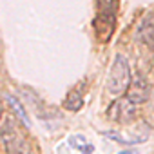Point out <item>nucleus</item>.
Instances as JSON below:
<instances>
[{
	"mask_svg": "<svg viewBox=\"0 0 154 154\" xmlns=\"http://www.w3.org/2000/svg\"><path fill=\"white\" fill-rule=\"evenodd\" d=\"M131 82H132V76H131V67H129L127 58L123 54H116L114 62L111 65V71H109L107 91L112 96H120L129 91Z\"/></svg>",
	"mask_w": 154,
	"mask_h": 154,
	"instance_id": "1",
	"label": "nucleus"
},
{
	"mask_svg": "<svg viewBox=\"0 0 154 154\" xmlns=\"http://www.w3.org/2000/svg\"><path fill=\"white\" fill-rule=\"evenodd\" d=\"M82 105H84V85H78L69 91V94L63 102V107L69 111H80Z\"/></svg>",
	"mask_w": 154,
	"mask_h": 154,
	"instance_id": "7",
	"label": "nucleus"
},
{
	"mask_svg": "<svg viewBox=\"0 0 154 154\" xmlns=\"http://www.w3.org/2000/svg\"><path fill=\"white\" fill-rule=\"evenodd\" d=\"M71 143L78 147L82 154H93V152H94V147H93V145H91V143L84 138V136H80V138H78V136H72Z\"/></svg>",
	"mask_w": 154,
	"mask_h": 154,
	"instance_id": "9",
	"label": "nucleus"
},
{
	"mask_svg": "<svg viewBox=\"0 0 154 154\" xmlns=\"http://www.w3.org/2000/svg\"><path fill=\"white\" fill-rule=\"evenodd\" d=\"M136 105L132 102H129L127 98H122V100H116L111 109H109V118L118 122V123H129L136 118Z\"/></svg>",
	"mask_w": 154,
	"mask_h": 154,
	"instance_id": "4",
	"label": "nucleus"
},
{
	"mask_svg": "<svg viewBox=\"0 0 154 154\" xmlns=\"http://www.w3.org/2000/svg\"><path fill=\"white\" fill-rule=\"evenodd\" d=\"M2 140L6 143L8 154H29V145H27L26 138L20 134V131L11 122L2 131Z\"/></svg>",
	"mask_w": 154,
	"mask_h": 154,
	"instance_id": "3",
	"label": "nucleus"
},
{
	"mask_svg": "<svg viewBox=\"0 0 154 154\" xmlns=\"http://www.w3.org/2000/svg\"><path fill=\"white\" fill-rule=\"evenodd\" d=\"M6 98H8V102H9L11 109H13V111H15V112L18 114V118L22 120V123H24L26 127H29V125H31V122H29V116H27V112H26L24 105H22V103H20V102H18V100L15 98V96H11V94H8Z\"/></svg>",
	"mask_w": 154,
	"mask_h": 154,
	"instance_id": "8",
	"label": "nucleus"
},
{
	"mask_svg": "<svg viewBox=\"0 0 154 154\" xmlns=\"http://www.w3.org/2000/svg\"><path fill=\"white\" fill-rule=\"evenodd\" d=\"M118 0H98V15L94 20V29L100 40H107L114 29Z\"/></svg>",
	"mask_w": 154,
	"mask_h": 154,
	"instance_id": "2",
	"label": "nucleus"
},
{
	"mask_svg": "<svg viewBox=\"0 0 154 154\" xmlns=\"http://www.w3.org/2000/svg\"><path fill=\"white\" fill-rule=\"evenodd\" d=\"M150 96V87L147 84V80L143 76H134L132 82H131V87L127 91V100L132 102L134 105H140V103H145Z\"/></svg>",
	"mask_w": 154,
	"mask_h": 154,
	"instance_id": "5",
	"label": "nucleus"
},
{
	"mask_svg": "<svg viewBox=\"0 0 154 154\" xmlns=\"http://www.w3.org/2000/svg\"><path fill=\"white\" fill-rule=\"evenodd\" d=\"M2 116H4V107H2V103H0V122H2Z\"/></svg>",
	"mask_w": 154,
	"mask_h": 154,
	"instance_id": "10",
	"label": "nucleus"
},
{
	"mask_svg": "<svg viewBox=\"0 0 154 154\" xmlns=\"http://www.w3.org/2000/svg\"><path fill=\"white\" fill-rule=\"evenodd\" d=\"M138 38L150 49H154V13L143 17L138 26Z\"/></svg>",
	"mask_w": 154,
	"mask_h": 154,
	"instance_id": "6",
	"label": "nucleus"
}]
</instances>
